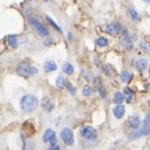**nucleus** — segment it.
Here are the masks:
<instances>
[{
	"instance_id": "nucleus-4",
	"label": "nucleus",
	"mask_w": 150,
	"mask_h": 150,
	"mask_svg": "<svg viewBox=\"0 0 150 150\" xmlns=\"http://www.w3.org/2000/svg\"><path fill=\"white\" fill-rule=\"evenodd\" d=\"M60 137H62L63 142L69 145V146H71V145H74V135H73V131L70 130L69 128H64L62 130V134H60Z\"/></svg>"
},
{
	"instance_id": "nucleus-14",
	"label": "nucleus",
	"mask_w": 150,
	"mask_h": 150,
	"mask_svg": "<svg viewBox=\"0 0 150 150\" xmlns=\"http://www.w3.org/2000/svg\"><path fill=\"white\" fill-rule=\"evenodd\" d=\"M125 100V98H124V94H121V93H115L114 94V103L116 105H119V104H121Z\"/></svg>"
},
{
	"instance_id": "nucleus-2",
	"label": "nucleus",
	"mask_w": 150,
	"mask_h": 150,
	"mask_svg": "<svg viewBox=\"0 0 150 150\" xmlns=\"http://www.w3.org/2000/svg\"><path fill=\"white\" fill-rule=\"evenodd\" d=\"M29 21H30V24L33 25V28L35 29V31L39 34L40 36H48L49 35V31H48V29L41 24V23L38 20V19H35V18H30L29 19Z\"/></svg>"
},
{
	"instance_id": "nucleus-27",
	"label": "nucleus",
	"mask_w": 150,
	"mask_h": 150,
	"mask_svg": "<svg viewBox=\"0 0 150 150\" xmlns=\"http://www.w3.org/2000/svg\"><path fill=\"white\" fill-rule=\"evenodd\" d=\"M67 86H68V89L70 90V93H71V94H74V93H75V89H74V86H73L70 83H67Z\"/></svg>"
},
{
	"instance_id": "nucleus-20",
	"label": "nucleus",
	"mask_w": 150,
	"mask_h": 150,
	"mask_svg": "<svg viewBox=\"0 0 150 150\" xmlns=\"http://www.w3.org/2000/svg\"><path fill=\"white\" fill-rule=\"evenodd\" d=\"M46 21H48L49 23V24L51 25V26H53L54 28V29L55 30H58L59 33H62V28H60L58 24H55V21L53 20V19H51V18H49V16H46Z\"/></svg>"
},
{
	"instance_id": "nucleus-29",
	"label": "nucleus",
	"mask_w": 150,
	"mask_h": 150,
	"mask_svg": "<svg viewBox=\"0 0 150 150\" xmlns=\"http://www.w3.org/2000/svg\"><path fill=\"white\" fill-rule=\"evenodd\" d=\"M146 89H148V90L150 91V83H149V84H148V85H146Z\"/></svg>"
},
{
	"instance_id": "nucleus-12",
	"label": "nucleus",
	"mask_w": 150,
	"mask_h": 150,
	"mask_svg": "<svg viewBox=\"0 0 150 150\" xmlns=\"http://www.w3.org/2000/svg\"><path fill=\"white\" fill-rule=\"evenodd\" d=\"M129 125L133 129H139V126H140V119L138 118V116H131V118L129 119Z\"/></svg>"
},
{
	"instance_id": "nucleus-19",
	"label": "nucleus",
	"mask_w": 150,
	"mask_h": 150,
	"mask_svg": "<svg viewBox=\"0 0 150 150\" xmlns=\"http://www.w3.org/2000/svg\"><path fill=\"white\" fill-rule=\"evenodd\" d=\"M56 86L60 88V89H63L67 86V81H65V79L63 76H58L56 78Z\"/></svg>"
},
{
	"instance_id": "nucleus-13",
	"label": "nucleus",
	"mask_w": 150,
	"mask_h": 150,
	"mask_svg": "<svg viewBox=\"0 0 150 150\" xmlns=\"http://www.w3.org/2000/svg\"><path fill=\"white\" fill-rule=\"evenodd\" d=\"M124 98H125L126 101L130 103L131 100H133V98H134V93L131 91L129 88H125V89H124Z\"/></svg>"
},
{
	"instance_id": "nucleus-30",
	"label": "nucleus",
	"mask_w": 150,
	"mask_h": 150,
	"mask_svg": "<svg viewBox=\"0 0 150 150\" xmlns=\"http://www.w3.org/2000/svg\"><path fill=\"white\" fill-rule=\"evenodd\" d=\"M143 1H145V3H150V0H143Z\"/></svg>"
},
{
	"instance_id": "nucleus-11",
	"label": "nucleus",
	"mask_w": 150,
	"mask_h": 150,
	"mask_svg": "<svg viewBox=\"0 0 150 150\" xmlns=\"http://www.w3.org/2000/svg\"><path fill=\"white\" fill-rule=\"evenodd\" d=\"M43 108L45 111H51L54 109V104L51 103V100L49 99V98H45V99L43 100Z\"/></svg>"
},
{
	"instance_id": "nucleus-18",
	"label": "nucleus",
	"mask_w": 150,
	"mask_h": 150,
	"mask_svg": "<svg viewBox=\"0 0 150 150\" xmlns=\"http://www.w3.org/2000/svg\"><path fill=\"white\" fill-rule=\"evenodd\" d=\"M96 44H98V46H100V48H104V46H106L108 44H109V41H108L106 38H103V36H100V38H98Z\"/></svg>"
},
{
	"instance_id": "nucleus-1",
	"label": "nucleus",
	"mask_w": 150,
	"mask_h": 150,
	"mask_svg": "<svg viewBox=\"0 0 150 150\" xmlns=\"http://www.w3.org/2000/svg\"><path fill=\"white\" fill-rule=\"evenodd\" d=\"M38 98L34 95H24L20 100V105L25 112H33L38 108Z\"/></svg>"
},
{
	"instance_id": "nucleus-9",
	"label": "nucleus",
	"mask_w": 150,
	"mask_h": 150,
	"mask_svg": "<svg viewBox=\"0 0 150 150\" xmlns=\"http://www.w3.org/2000/svg\"><path fill=\"white\" fill-rule=\"evenodd\" d=\"M6 43L11 49L18 48V38L15 35H8L6 36Z\"/></svg>"
},
{
	"instance_id": "nucleus-32",
	"label": "nucleus",
	"mask_w": 150,
	"mask_h": 150,
	"mask_svg": "<svg viewBox=\"0 0 150 150\" xmlns=\"http://www.w3.org/2000/svg\"><path fill=\"white\" fill-rule=\"evenodd\" d=\"M149 75H150V68H149Z\"/></svg>"
},
{
	"instance_id": "nucleus-8",
	"label": "nucleus",
	"mask_w": 150,
	"mask_h": 150,
	"mask_svg": "<svg viewBox=\"0 0 150 150\" xmlns=\"http://www.w3.org/2000/svg\"><path fill=\"white\" fill-rule=\"evenodd\" d=\"M112 114H114V116H115L116 119H121L124 116V114H125V108L121 105V104L116 105L114 109H112Z\"/></svg>"
},
{
	"instance_id": "nucleus-31",
	"label": "nucleus",
	"mask_w": 150,
	"mask_h": 150,
	"mask_svg": "<svg viewBox=\"0 0 150 150\" xmlns=\"http://www.w3.org/2000/svg\"><path fill=\"white\" fill-rule=\"evenodd\" d=\"M43 1H49V0H43Z\"/></svg>"
},
{
	"instance_id": "nucleus-3",
	"label": "nucleus",
	"mask_w": 150,
	"mask_h": 150,
	"mask_svg": "<svg viewBox=\"0 0 150 150\" xmlns=\"http://www.w3.org/2000/svg\"><path fill=\"white\" fill-rule=\"evenodd\" d=\"M16 73H18V75H20L21 78H25V79H28V78L30 76V75H33V73H31V67H30V65L28 64L26 62H21L20 64L18 65Z\"/></svg>"
},
{
	"instance_id": "nucleus-6",
	"label": "nucleus",
	"mask_w": 150,
	"mask_h": 150,
	"mask_svg": "<svg viewBox=\"0 0 150 150\" xmlns=\"http://www.w3.org/2000/svg\"><path fill=\"white\" fill-rule=\"evenodd\" d=\"M105 31L112 36H116L120 34V25L116 24V23H111V24L105 26Z\"/></svg>"
},
{
	"instance_id": "nucleus-22",
	"label": "nucleus",
	"mask_w": 150,
	"mask_h": 150,
	"mask_svg": "<svg viewBox=\"0 0 150 150\" xmlns=\"http://www.w3.org/2000/svg\"><path fill=\"white\" fill-rule=\"evenodd\" d=\"M93 94V89H91V86H89V85H85L83 88V95L84 96H90Z\"/></svg>"
},
{
	"instance_id": "nucleus-7",
	"label": "nucleus",
	"mask_w": 150,
	"mask_h": 150,
	"mask_svg": "<svg viewBox=\"0 0 150 150\" xmlns=\"http://www.w3.org/2000/svg\"><path fill=\"white\" fill-rule=\"evenodd\" d=\"M43 140L45 143H50V144H56V137H55V133L54 130L51 129H48L44 133L43 135Z\"/></svg>"
},
{
	"instance_id": "nucleus-23",
	"label": "nucleus",
	"mask_w": 150,
	"mask_h": 150,
	"mask_svg": "<svg viewBox=\"0 0 150 150\" xmlns=\"http://www.w3.org/2000/svg\"><path fill=\"white\" fill-rule=\"evenodd\" d=\"M129 14L131 15V18H133L134 20H138L139 15H138V13H137V10H135L134 8H129Z\"/></svg>"
},
{
	"instance_id": "nucleus-17",
	"label": "nucleus",
	"mask_w": 150,
	"mask_h": 150,
	"mask_svg": "<svg viewBox=\"0 0 150 150\" xmlns=\"http://www.w3.org/2000/svg\"><path fill=\"white\" fill-rule=\"evenodd\" d=\"M124 39H123V43H124V46L126 49H131V41L129 39V35L126 34V31H124Z\"/></svg>"
},
{
	"instance_id": "nucleus-25",
	"label": "nucleus",
	"mask_w": 150,
	"mask_h": 150,
	"mask_svg": "<svg viewBox=\"0 0 150 150\" xmlns=\"http://www.w3.org/2000/svg\"><path fill=\"white\" fill-rule=\"evenodd\" d=\"M99 94H100V96H101V98H106V93H105V89L103 88V86H100V88H99Z\"/></svg>"
},
{
	"instance_id": "nucleus-21",
	"label": "nucleus",
	"mask_w": 150,
	"mask_h": 150,
	"mask_svg": "<svg viewBox=\"0 0 150 150\" xmlns=\"http://www.w3.org/2000/svg\"><path fill=\"white\" fill-rule=\"evenodd\" d=\"M148 67V63L145 62L144 59H142V60H138L137 62V68L139 69V70H144L145 68Z\"/></svg>"
},
{
	"instance_id": "nucleus-28",
	"label": "nucleus",
	"mask_w": 150,
	"mask_h": 150,
	"mask_svg": "<svg viewBox=\"0 0 150 150\" xmlns=\"http://www.w3.org/2000/svg\"><path fill=\"white\" fill-rule=\"evenodd\" d=\"M144 124H150V110L148 111L146 118H145V120H144Z\"/></svg>"
},
{
	"instance_id": "nucleus-16",
	"label": "nucleus",
	"mask_w": 150,
	"mask_h": 150,
	"mask_svg": "<svg viewBox=\"0 0 150 150\" xmlns=\"http://www.w3.org/2000/svg\"><path fill=\"white\" fill-rule=\"evenodd\" d=\"M63 71H64L65 74H68V75L73 74V73H74L73 65H71V64H69V63H65V64H64V67H63Z\"/></svg>"
},
{
	"instance_id": "nucleus-10",
	"label": "nucleus",
	"mask_w": 150,
	"mask_h": 150,
	"mask_svg": "<svg viewBox=\"0 0 150 150\" xmlns=\"http://www.w3.org/2000/svg\"><path fill=\"white\" fill-rule=\"evenodd\" d=\"M55 69H56V64L53 60H48V62L44 64V70L46 73H51V71H54Z\"/></svg>"
},
{
	"instance_id": "nucleus-24",
	"label": "nucleus",
	"mask_w": 150,
	"mask_h": 150,
	"mask_svg": "<svg viewBox=\"0 0 150 150\" xmlns=\"http://www.w3.org/2000/svg\"><path fill=\"white\" fill-rule=\"evenodd\" d=\"M140 46H142V49L144 50V51H150V46H149V44H146V43H143L140 44Z\"/></svg>"
},
{
	"instance_id": "nucleus-5",
	"label": "nucleus",
	"mask_w": 150,
	"mask_h": 150,
	"mask_svg": "<svg viewBox=\"0 0 150 150\" xmlns=\"http://www.w3.org/2000/svg\"><path fill=\"white\" fill-rule=\"evenodd\" d=\"M81 135H83V138H85L88 140H95L98 138L96 130L91 128V126H84L81 130Z\"/></svg>"
},
{
	"instance_id": "nucleus-15",
	"label": "nucleus",
	"mask_w": 150,
	"mask_h": 150,
	"mask_svg": "<svg viewBox=\"0 0 150 150\" xmlns=\"http://www.w3.org/2000/svg\"><path fill=\"white\" fill-rule=\"evenodd\" d=\"M131 78H133V74L130 71H123L121 73V81L123 83H129L131 80Z\"/></svg>"
},
{
	"instance_id": "nucleus-26",
	"label": "nucleus",
	"mask_w": 150,
	"mask_h": 150,
	"mask_svg": "<svg viewBox=\"0 0 150 150\" xmlns=\"http://www.w3.org/2000/svg\"><path fill=\"white\" fill-rule=\"evenodd\" d=\"M49 150H60V146H59L58 144H51Z\"/></svg>"
}]
</instances>
